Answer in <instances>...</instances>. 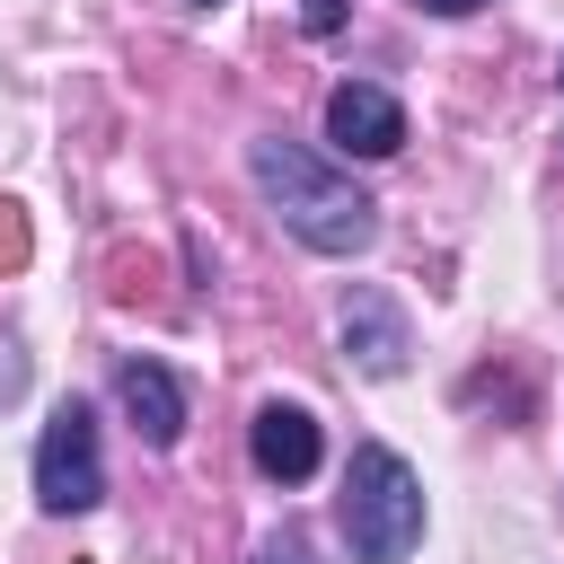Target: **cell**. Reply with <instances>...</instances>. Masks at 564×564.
I'll use <instances>...</instances> for the list:
<instances>
[{"label": "cell", "mask_w": 564, "mask_h": 564, "mask_svg": "<svg viewBox=\"0 0 564 564\" xmlns=\"http://www.w3.org/2000/svg\"><path fill=\"white\" fill-rule=\"evenodd\" d=\"M18 388H26V352H18V344H0V405H9Z\"/></svg>", "instance_id": "cell-11"}, {"label": "cell", "mask_w": 564, "mask_h": 564, "mask_svg": "<svg viewBox=\"0 0 564 564\" xmlns=\"http://www.w3.org/2000/svg\"><path fill=\"white\" fill-rule=\"evenodd\" d=\"M555 79H564V62H555Z\"/></svg>", "instance_id": "cell-13"}, {"label": "cell", "mask_w": 564, "mask_h": 564, "mask_svg": "<svg viewBox=\"0 0 564 564\" xmlns=\"http://www.w3.org/2000/svg\"><path fill=\"white\" fill-rule=\"evenodd\" d=\"M335 520H344L352 564H405V555L423 546V476H414L388 441H361L352 467H344Z\"/></svg>", "instance_id": "cell-2"}, {"label": "cell", "mask_w": 564, "mask_h": 564, "mask_svg": "<svg viewBox=\"0 0 564 564\" xmlns=\"http://www.w3.org/2000/svg\"><path fill=\"white\" fill-rule=\"evenodd\" d=\"M414 9H432V18H476L485 0H414Z\"/></svg>", "instance_id": "cell-12"}, {"label": "cell", "mask_w": 564, "mask_h": 564, "mask_svg": "<svg viewBox=\"0 0 564 564\" xmlns=\"http://www.w3.org/2000/svg\"><path fill=\"white\" fill-rule=\"evenodd\" d=\"M115 397H123V414H132V432H141L150 449H176V441H185V388H176L167 361L123 352V361H115Z\"/></svg>", "instance_id": "cell-7"}, {"label": "cell", "mask_w": 564, "mask_h": 564, "mask_svg": "<svg viewBox=\"0 0 564 564\" xmlns=\"http://www.w3.org/2000/svg\"><path fill=\"white\" fill-rule=\"evenodd\" d=\"M35 502H44L53 520H79V511L106 502V449H97V414H88L79 397L53 405V423H44V441H35Z\"/></svg>", "instance_id": "cell-3"}, {"label": "cell", "mask_w": 564, "mask_h": 564, "mask_svg": "<svg viewBox=\"0 0 564 564\" xmlns=\"http://www.w3.org/2000/svg\"><path fill=\"white\" fill-rule=\"evenodd\" d=\"M247 176H256L264 212H273L308 256H361V247L379 238V203H370L335 159H317V150L291 141V132H256V141H247Z\"/></svg>", "instance_id": "cell-1"}, {"label": "cell", "mask_w": 564, "mask_h": 564, "mask_svg": "<svg viewBox=\"0 0 564 564\" xmlns=\"http://www.w3.org/2000/svg\"><path fill=\"white\" fill-rule=\"evenodd\" d=\"M300 26H308V35H335V26H344V0H300Z\"/></svg>", "instance_id": "cell-10"}, {"label": "cell", "mask_w": 564, "mask_h": 564, "mask_svg": "<svg viewBox=\"0 0 564 564\" xmlns=\"http://www.w3.org/2000/svg\"><path fill=\"white\" fill-rule=\"evenodd\" d=\"M256 564H317V546H308V529H291V520H282V529L256 546Z\"/></svg>", "instance_id": "cell-8"}, {"label": "cell", "mask_w": 564, "mask_h": 564, "mask_svg": "<svg viewBox=\"0 0 564 564\" xmlns=\"http://www.w3.org/2000/svg\"><path fill=\"white\" fill-rule=\"evenodd\" d=\"M247 449H256V476H273V485H308V476H317V458H326V441H317V414H308V405H291V397L256 405V423H247Z\"/></svg>", "instance_id": "cell-6"}, {"label": "cell", "mask_w": 564, "mask_h": 564, "mask_svg": "<svg viewBox=\"0 0 564 564\" xmlns=\"http://www.w3.org/2000/svg\"><path fill=\"white\" fill-rule=\"evenodd\" d=\"M335 335H344V361H352L361 379H397V370H405V352H414V335H405V308H397L379 282H352V291H344V317H335Z\"/></svg>", "instance_id": "cell-5"}, {"label": "cell", "mask_w": 564, "mask_h": 564, "mask_svg": "<svg viewBox=\"0 0 564 564\" xmlns=\"http://www.w3.org/2000/svg\"><path fill=\"white\" fill-rule=\"evenodd\" d=\"M326 141L344 159H397L405 150V106L379 79H335L326 88Z\"/></svg>", "instance_id": "cell-4"}, {"label": "cell", "mask_w": 564, "mask_h": 564, "mask_svg": "<svg viewBox=\"0 0 564 564\" xmlns=\"http://www.w3.org/2000/svg\"><path fill=\"white\" fill-rule=\"evenodd\" d=\"M9 264H26V220H18V203H0V273Z\"/></svg>", "instance_id": "cell-9"}]
</instances>
